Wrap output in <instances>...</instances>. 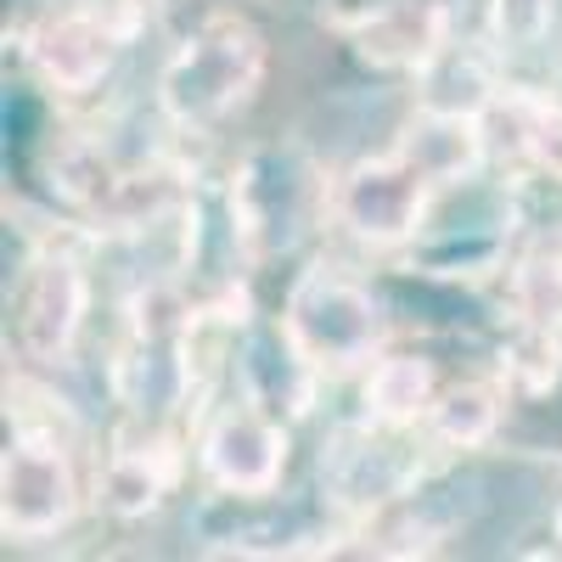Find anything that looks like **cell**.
<instances>
[{
    "instance_id": "7a4b0ae2",
    "label": "cell",
    "mask_w": 562,
    "mask_h": 562,
    "mask_svg": "<svg viewBox=\"0 0 562 562\" xmlns=\"http://www.w3.org/2000/svg\"><path fill=\"white\" fill-rule=\"evenodd\" d=\"M97 512L90 490V461L74 411L52 394L40 405H23V394H7V450H0V535L12 546H45L63 540Z\"/></svg>"
},
{
    "instance_id": "30bf717a",
    "label": "cell",
    "mask_w": 562,
    "mask_h": 562,
    "mask_svg": "<svg viewBox=\"0 0 562 562\" xmlns=\"http://www.w3.org/2000/svg\"><path fill=\"white\" fill-rule=\"evenodd\" d=\"M186 479H198L192 473V428H175V422L119 416L102 450L90 456L97 512H108L113 524H153L186 490Z\"/></svg>"
},
{
    "instance_id": "8992f818",
    "label": "cell",
    "mask_w": 562,
    "mask_h": 562,
    "mask_svg": "<svg viewBox=\"0 0 562 562\" xmlns=\"http://www.w3.org/2000/svg\"><path fill=\"white\" fill-rule=\"evenodd\" d=\"M315 467H321V506L338 518V529H349V540H360L383 512L416 495L422 479L445 467V456L428 445L422 428H389V422H371L355 411L326 434Z\"/></svg>"
},
{
    "instance_id": "5bb4252c",
    "label": "cell",
    "mask_w": 562,
    "mask_h": 562,
    "mask_svg": "<svg viewBox=\"0 0 562 562\" xmlns=\"http://www.w3.org/2000/svg\"><path fill=\"white\" fill-rule=\"evenodd\" d=\"M506 416H512L506 371H473V378H445L439 400L422 416V434L445 461H467L506 434Z\"/></svg>"
},
{
    "instance_id": "ac0fdd59",
    "label": "cell",
    "mask_w": 562,
    "mask_h": 562,
    "mask_svg": "<svg viewBox=\"0 0 562 562\" xmlns=\"http://www.w3.org/2000/svg\"><path fill=\"white\" fill-rule=\"evenodd\" d=\"M389 7H405V0H315V18H321V29L349 34L355 23L378 18V12H389Z\"/></svg>"
},
{
    "instance_id": "8fae6325",
    "label": "cell",
    "mask_w": 562,
    "mask_h": 562,
    "mask_svg": "<svg viewBox=\"0 0 562 562\" xmlns=\"http://www.w3.org/2000/svg\"><path fill=\"white\" fill-rule=\"evenodd\" d=\"M456 34H461V0H405V7L355 23L344 40L371 74L416 79Z\"/></svg>"
},
{
    "instance_id": "7c38bea8",
    "label": "cell",
    "mask_w": 562,
    "mask_h": 562,
    "mask_svg": "<svg viewBox=\"0 0 562 562\" xmlns=\"http://www.w3.org/2000/svg\"><path fill=\"white\" fill-rule=\"evenodd\" d=\"M490 147H495V169L506 164L546 186H562V90L512 79L501 102L490 108Z\"/></svg>"
},
{
    "instance_id": "ba28073f",
    "label": "cell",
    "mask_w": 562,
    "mask_h": 562,
    "mask_svg": "<svg viewBox=\"0 0 562 562\" xmlns=\"http://www.w3.org/2000/svg\"><path fill=\"white\" fill-rule=\"evenodd\" d=\"M192 473L203 495L225 506L281 501L293 473V422L243 389H225L192 422Z\"/></svg>"
},
{
    "instance_id": "5b68a950",
    "label": "cell",
    "mask_w": 562,
    "mask_h": 562,
    "mask_svg": "<svg viewBox=\"0 0 562 562\" xmlns=\"http://www.w3.org/2000/svg\"><path fill=\"white\" fill-rule=\"evenodd\" d=\"M147 18L153 0H52L18 29V57L45 97L90 108L113 90Z\"/></svg>"
},
{
    "instance_id": "d6986e66",
    "label": "cell",
    "mask_w": 562,
    "mask_h": 562,
    "mask_svg": "<svg viewBox=\"0 0 562 562\" xmlns=\"http://www.w3.org/2000/svg\"><path fill=\"white\" fill-rule=\"evenodd\" d=\"M551 540H557V551H562V495H557V506H551Z\"/></svg>"
},
{
    "instance_id": "2e32d148",
    "label": "cell",
    "mask_w": 562,
    "mask_h": 562,
    "mask_svg": "<svg viewBox=\"0 0 562 562\" xmlns=\"http://www.w3.org/2000/svg\"><path fill=\"white\" fill-rule=\"evenodd\" d=\"M501 304L518 333L562 338V231L529 237L518 254L501 259Z\"/></svg>"
},
{
    "instance_id": "9a60e30c",
    "label": "cell",
    "mask_w": 562,
    "mask_h": 562,
    "mask_svg": "<svg viewBox=\"0 0 562 562\" xmlns=\"http://www.w3.org/2000/svg\"><path fill=\"white\" fill-rule=\"evenodd\" d=\"M439 389H445V371L428 349L389 344L355 378V411L371 422H389V428H422V416L439 400Z\"/></svg>"
},
{
    "instance_id": "e0dca14e",
    "label": "cell",
    "mask_w": 562,
    "mask_h": 562,
    "mask_svg": "<svg viewBox=\"0 0 562 562\" xmlns=\"http://www.w3.org/2000/svg\"><path fill=\"white\" fill-rule=\"evenodd\" d=\"M557 23H562V0H479V29L506 63L546 52L557 40Z\"/></svg>"
},
{
    "instance_id": "4fadbf2b",
    "label": "cell",
    "mask_w": 562,
    "mask_h": 562,
    "mask_svg": "<svg viewBox=\"0 0 562 562\" xmlns=\"http://www.w3.org/2000/svg\"><path fill=\"white\" fill-rule=\"evenodd\" d=\"M400 147L428 169L445 192L473 186L495 169V147H490V119L484 113H450V108H422L411 102L405 124L394 130Z\"/></svg>"
},
{
    "instance_id": "277c9868",
    "label": "cell",
    "mask_w": 562,
    "mask_h": 562,
    "mask_svg": "<svg viewBox=\"0 0 562 562\" xmlns=\"http://www.w3.org/2000/svg\"><path fill=\"white\" fill-rule=\"evenodd\" d=\"M276 321L288 326V338L321 371L326 389L355 383L360 371L394 344V321H389L383 293L338 254H310L288 276V293H281Z\"/></svg>"
},
{
    "instance_id": "6da1fadb",
    "label": "cell",
    "mask_w": 562,
    "mask_h": 562,
    "mask_svg": "<svg viewBox=\"0 0 562 562\" xmlns=\"http://www.w3.org/2000/svg\"><path fill=\"white\" fill-rule=\"evenodd\" d=\"M265 85H270V34L237 0H220V7H203L164 52L153 74V108L186 147H203V140H220L259 108Z\"/></svg>"
},
{
    "instance_id": "3957f363",
    "label": "cell",
    "mask_w": 562,
    "mask_h": 562,
    "mask_svg": "<svg viewBox=\"0 0 562 562\" xmlns=\"http://www.w3.org/2000/svg\"><path fill=\"white\" fill-rule=\"evenodd\" d=\"M220 209L254 270L293 259L321 231H333V164L299 135L254 140L231 164L220 186Z\"/></svg>"
},
{
    "instance_id": "52a82bcc",
    "label": "cell",
    "mask_w": 562,
    "mask_h": 562,
    "mask_svg": "<svg viewBox=\"0 0 562 562\" xmlns=\"http://www.w3.org/2000/svg\"><path fill=\"white\" fill-rule=\"evenodd\" d=\"M90 315H97V265L79 237H40L34 254L12 270L7 293V333L29 371L52 378L68 371L85 349Z\"/></svg>"
},
{
    "instance_id": "9c48e42d",
    "label": "cell",
    "mask_w": 562,
    "mask_h": 562,
    "mask_svg": "<svg viewBox=\"0 0 562 562\" xmlns=\"http://www.w3.org/2000/svg\"><path fill=\"white\" fill-rule=\"evenodd\" d=\"M439 198L445 186L400 140H389V147L360 153L344 169H333V237H344L360 254L400 259L422 248L439 214Z\"/></svg>"
}]
</instances>
